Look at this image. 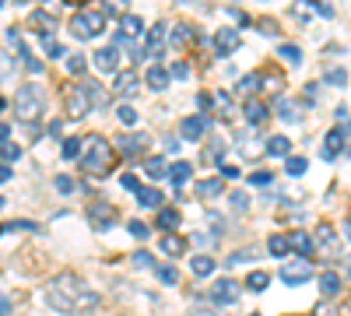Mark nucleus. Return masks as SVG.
<instances>
[{"label": "nucleus", "instance_id": "0eeeda50", "mask_svg": "<svg viewBox=\"0 0 351 316\" xmlns=\"http://www.w3.org/2000/svg\"><path fill=\"white\" fill-rule=\"evenodd\" d=\"M84 215H88V221H92L95 232H106V228H112L116 221H120V211H116L112 200H88Z\"/></svg>", "mask_w": 351, "mask_h": 316}, {"label": "nucleus", "instance_id": "a211bd4d", "mask_svg": "<svg viewBox=\"0 0 351 316\" xmlns=\"http://www.w3.org/2000/svg\"><path fill=\"white\" fill-rule=\"evenodd\" d=\"M285 239H288V250H295L302 260H313V256H309L313 246H309V236H306V232H299V228H295V232H288Z\"/></svg>", "mask_w": 351, "mask_h": 316}, {"label": "nucleus", "instance_id": "bf43d9fd", "mask_svg": "<svg viewBox=\"0 0 351 316\" xmlns=\"http://www.w3.org/2000/svg\"><path fill=\"white\" fill-rule=\"evenodd\" d=\"M8 109V99H0V112H4Z\"/></svg>", "mask_w": 351, "mask_h": 316}, {"label": "nucleus", "instance_id": "6e6d98bb", "mask_svg": "<svg viewBox=\"0 0 351 316\" xmlns=\"http://www.w3.org/2000/svg\"><path fill=\"white\" fill-rule=\"evenodd\" d=\"M327 81H334V84H344V71H334V74H327Z\"/></svg>", "mask_w": 351, "mask_h": 316}, {"label": "nucleus", "instance_id": "ddd939ff", "mask_svg": "<svg viewBox=\"0 0 351 316\" xmlns=\"http://www.w3.org/2000/svg\"><path fill=\"white\" fill-rule=\"evenodd\" d=\"M165 46H169V25H155L152 32H148V42H144L141 49L148 53V56H155V60H158V56L165 53Z\"/></svg>", "mask_w": 351, "mask_h": 316}, {"label": "nucleus", "instance_id": "09e8293b", "mask_svg": "<svg viewBox=\"0 0 351 316\" xmlns=\"http://www.w3.org/2000/svg\"><path fill=\"white\" fill-rule=\"evenodd\" d=\"M25 67H28V71H32V74H39V71H43V64L36 60V56H32V53H28V56H25Z\"/></svg>", "mask_w": 351, "mask_h": 316}, {"label": "nucleus", "instance_id": "412c9836", "mask_svg": "<svg viewBox=\"0 0 351 316\" xmlns=\"http://www.w3.org/2000/svg\"><path fill=\"white\" fill-rule=\"evenodd\" d=\"M319 289H324V299H334V295L344 292V281L334 271H327V274H319Z\"/></svg>", "mask_w": 351, "mask_h": 316}, {"label": "nucleus", "instance_id": "6e6552de", "mask_svg": "<svg viewBox=\"0 0 351 316\" xmlns=\"http://www.w3.org/2000/svg\"><path fill=\"white\" fill-rule=\"evenodd\" d=\"M112 151L116 155H123V158H141L144 151H148V145H152V141H148V134H120V137H116L112 141Z\"/></svg>", "mask_w": 351, "mask_h": 316}, {"label": "nucleus", "instance_id": "6ab92c4d", "mask_svg": "<svg viewBox=\"0 0 351 316\" xmlns=\"http://www.w3.org/2000/svg\"><path fill=\"white\" fill-rule=\"evenodd\" d=\"M204 130H208V117H186V120H183V127H180V134H183L186 141L204 137Z\"/></svg>", "mask_w": 351, "mask_h": 316}, {"label": "nucleus", "instance_id": "2f4dec72", "mask_svg": "<svg viewBox=\"0 0 351 316\" xmlns=\"http://www.w3.org/2000/svg\"><path fill=\"white\" fill-rule=\"evenodd\" d=\"M32 21H36V25L43 28V32H39L43 39H49V32L56 28V18H53V14H46V11H36V14H32Z\"/></svg>", "mask_w": 351, "mask_h": 316}, {"label": "nucleus", "instance_id": "2eb2a0df", "mask_svg": "<svg viewBox=\"0 0 351 316\" xmlns=\"http://www.w3.org/2000/svg\"><path fill=\"white\" fill-rule=\"evenodd\" d=\"M344 148H348V130H344V127H334V130L327 134V151H324V158L344 155Z\"/></svg>", "mask_w": 351, "mask_h": 316}, {"label": "nucleus", "instance_id": "052dcab7", "mask_svg": "<svg viewBox=\"0 0 351 316\" xmlns=\"http://www.w3.org/2000/svg\"><path fill=\"white\" fill-rule=\"evenodd\" d=\"M0 208H4V197H0Z\"/></svg>", "mask_w": 351, "mask_h": 316}, {"label": "nucleus", "instance_id": "f3484780", "mask_svg": "<svg viewBox=\"0 0 351 316\" xmlns=\"http://www.w3.org/2000/svg\"><path fill=\"white\" fill-rule=\"evenodd\" d=\"M215 46H218V53H221V56L236 53V49H239V32H236V28H225V32H218V36H215Z\"/></svg>", "mask_w": 351, "mask_h": 316}, {"label": "nucleus", "instance_id": "603ef678", "mask_svg": "<svg viewBox=\"0 0 351 316\" xmlns=\"http://www.w3.org/2000/svg\"><path fill=\"white\" fill-rule=\"evenodd\" d=\"M0 316H11V302H8V295H0Z\"/></svg>", "mask_w": 351, "mask_h": 316}, {"label": "nucleus", "instance_id": "4be33fe9", "mask_svg": "<svg viewBox=\"0 0 351 316\" xmlns=\"http://www.w3.org/2000/svg\"><path fill=\"white\" fill-rule=\"evenodd\" d=\"M144 84H148V88H155V92H162V88H169V71L165 67H148V74H144Z\"/></svg>", "mask_w": 351, "mask_h": 316}, {"label": "nucleus", "instance_id": "f03ea898", "mask_svg": "<svg viewBox=\"0 0 351 316\" xmlns=\"http://www.w3.org/2000/svg\"><path fill=\"white\" fill-rule=\"evenodd\" d=\"M77 158H81V169L88 172V176H95V180L109 176V172L116 169V151H112V145H109L102 134H88L81 141Z\"/></svg>", "mask_w": 351, "mask_h": 316}, {"label": "nucleus", "instance_id": "c85d7f7f", "mask_svg": "<svg viewBox=\"0 0 351 316\" xmlns=\"http://www.w3.org/2000/svg\"><path fill=\"white\" fill-rule=\"evenodd\" d=\"M8 232H39V225L36 221H4L0 225V236H8Z\"/></svg>", "mask_w": 351, "mask_h": 316}, {"label": "nucleus", "instance_id": "864d4df0", "mask_svg": "<svg viewBox=\"0 0 351 316\" xmlns=\"http://www.w3.org/2000/svg\"><path fill=\"white\" fill-rule=\"evenodd\" d=\"M49 134H53V137H60V134H64V123H60V120H53V123H49Z\"/></svg>", "mask_w": 351, "mask_h": 316}, {"label": "nucleus", "instance_id": "e433bc0d", "mask_svg": "<svg viewBox=\"0 0 351 316\" xmlns=\"http://www.w3.org/2000/svg\"><path fill=\"white\" fill-rule=\"evenodd\" d=\"M116 117H120V123H123V127H134V123H137V112H134V106H127V102H123L120 109H116Z\"/></svg>", "mask_w": 351, "mask_h": 316}, {"label": "nucleus", "instance_id": "37998d69", "mask_svg": "<svg viewBox=\"0 0 351 316\" xmlns=\"http://www.w3.org/2000/svg\"><path fill=\"white\" fill-rule=\"evenodd\" d=\"M77 151H81V141L77 137H67L64 141V158H77Z\"/></svg>", "mask_w": 351, "mask_h": 316}, {"label": "nucleus", "instance_id": "20e7f679", "mask_svg": "<svg viewBox=\"0 0 351 316\" xmlns=\"http://www.w3.org/2000/svg\"><path fill=\"white\" fill-rule=\"evenodd\" d=\"M43 109H46L43 84H25V88H18V95H14V117L21 123H36L43 117Z\"/></svg>", "mask_w": 351, "mask_h": 316}, {"label": "nucleus", "instance_id": "de8ad7c7", "mask_svg": "<svg viewBox=\"0 0 351 316\" xmlns=\"http://www.w3.org/2000/svg\"><path fill=\"white\" fill-rule=\"evenodd\" d=\"M172 77H190V64H172Z\"/></svg>", "mask_w": 351, "mask_h": 316}, {"label": "nucleus", "instance_id": "f704fd0d", "mask_svg": "<svg viewBox=\"0 0 351 316\" xmlns=\"http://www.w3.org/2000/svg\"><path fill=\"white\" fill-rule=\"evenodd\" d=\"M267 250H271V256H278V260H281V256H288L291 250H288V239L285 236H271L267 239Z\"/></svg>", "mask_w": 351, "mask_h": 316}, {"label": "nucleus", "instance_id": "58836bf2", "mask_svg": "<svg viewBox=\"0 0 351 316\" xmlns=\"http://www.w3.org/2000/svg\"><path fill=\"white\" fill-rule=\"evenodd\" d=\"M0 155H4V162H14V158H21V145H14V141H4V145H0Z\"/></svg>", "mask_w": 351, "mask_h": 316}, {"label": "nucleus", "instance_id": "9b49d317", "mask_svg": "<svg viewBox=\"0 0 351 316\" xmlns=\"http://www.w3.org/2000/svg\"><path fill=\"white\" fill-rule=\"evenodd\" d=\"M239 281H232V278H218L215 281V289H211V299L218 302V306H232V302H236L239 299Z\"/></svg>", "mask_w": 351, "mask_h": 316}, {"label": "nucleus", "instance_id": "4d7b16f0", "mask_svg": "<svg viewBox=\"0 0 351 316\" xmlns=\"http://www.w3.org/2000/svg\"><path fill=\"white\" fill-rule=\"evenodd\" d=\"M8 180H11V169H8L4 162H0V183H8Z\"/></svg>", "mask_w": 351, "mask_h": 316}, {"label": "nucleus", "instance_id": "393cba45", "mask_svg": "<svg viewBox=\"0 0 351 316\" xmlns=\"http://www.w3.org/2000/svg\"><path fill=\"white\" fill-rule=\"evenodd\" d=\"M158 225L169 228V232H176V228L183 225V215L176 211V208H162V211H158Z\"/></svg>", "mask_w": 351, "mask_h": 316}, {"label": "nucleus", "instance_id": "680f3d73", "mask_svg": "<svg viewBox=\"0 0 351 316\" xmlns=\"http://www.w3.org/2000/svg\"><path fill=\"white\" fill-rule=\"evenodd\" d=\"M253 316H260V313H253Z\"/></svg>", "mask_w": 351, "mask_h": 316}, {"label": "nucleus", "instance_id": "1a4fd4ad", "mask_svg": "<svg viewBox=\"0 0 351 316\" xmlns=\"http://www.w3.org/2000/svg\"><path fill=\"white\" fill-rule=\"evenodd\" d=\"M313 278V260H302V256H295V260L281 264V281L285 284H306Z\"/></svg>", "mask_w": 351, "mask_h": 316}, {"label": "nucleus", "instance_id": "f8f14e48", "mask_svg": "<svg viewBox=\"0 0 351 316\" xmlns=\"http://www.w3.org/2000/svg\"><path fill=\"white\" fill-rule=\"evenodd\" d=\"M92 60H95V67H99L102 74H120V49H116V46H102V49H95V53H92Z\"/></svg>", "mask_w": 351, "mask_h": 316}, {"label": "nucleus", "instance_id": "c756f323", "mask_svg": "<svg viewBox=\"0 0 351 316\" xmlns=\"http://www.w3.org/2000/svg\"><path fill=\"white\" fill-rule=\"evenodd\" d=\"M267 284H271V274H267V271H253V274L246 278V289H250V292H263Z\"/></svg>", "mask_w": 351, "mask_h": 316}, {"label": "nucleus", "instance_id": "f257e3e1", "mask_svg": "<svg viewBox=\"0 0 351 316\" xmlns=\"http://www.w3.org/2000/svg\"><path fill=\"white\" fill-rule=\"evenodd\" d=\"M46 302H49L56 313H67V316H92V313H99L102 295H99L84 278H77L74 271H64V274L49 278V284H46Z\"/></svg>", "mask_w": 351, "mask_h": 316}, {"label": "nucleus", "instance_id": "8fccbe9b", "mask_svg": "<svg viewBox=\"0 0 351 316\" xmlns=\"http://www.w3.org/2000/svg\"><path fill=\"white\" fill-rule=\"evenodd\" d=\"M120 183H123V190H134V193L141 190V183H137V176H123Z\"/></svg>", "mask_w": 351, "mask_h": 316}, {"label": "nucleus", "instance_id": "cd10ccee", "mask_svg": "<svg viewBox=\"0 0 351 316\" xmlns=\"http://www.w3.org/2000/svg\"><path fill=\"white\" fill-rule=\"evenodd\" d=\"M190 271H193V278H208V274H215V260L211 256H193Z\"/></svg>", "mask_w": 351, "mask_h": 316}, {"label": "nucleus", "instance_id": "a19ab883", "mask_svg": "<svg viewBox=\"0 0 351 316\" xmlns=\"http://www.w3.org/2000/svg\"><path fill=\"white\" fill-rule=\"evenodd\" d=\"M158 271V278L165 281V284H176V281H180V271H176L172 264H162V267H155Z\"/></svg>", "mask_w": 351, "mask_h": 316}, {"label": "nucleus", "instance_id": "bb28decb", "mask_svg": "<svg viewBox=\"0 0 351 316\" xmlns=\"http://www.w3.org/2000/svg\"><path fill=\"white\" fill-rule=\"evenodd\" d=\"M190 172H193L190 162H176V165H169V180H172L176 186H183V183L190 180Z\"/></svg>", "mask_w": 351, "mask_h": 316}, {"label": "nucleus", "instance_id": "4c0bfd02", "mask_svg": "<svg viewBox=\"0 0 351 316\" xmlns=\"http://www.w3.org/2000/svg\"><path fill=\"white\" fill-rule=\"evenodd\" d=\"M127 232H130L134 239H148V236H152V228H148V225H144V221H137V218H134V221L127 225Z\"/></svg>", "mask_w": 351, "mask_h": 316}, {"label": "nucleus", "instance_id": "9d476101", "mask_svg": "<svg viewBox=\"0 0 351 316\" xmlns=\"http://www.w3.org/2000/svg\"><path fill=\"white\" fill-rule=\"evenodd\" d=\"M137 92H141V77H137L134 71H120V74L112 77V95H116V99L127 102V99H134Z\"/></svg>", "mask_w": 351, "mask_h": 316}, {"label": "nucleus", "instance_id": "7ed1b4c3", "mask_svg": "<svg viewBox=\"0 0 351 316\" xmlns=\"http://www.w3.org/2000/svg\"><path fill=\"white\" fill-rule=\"evenodd\" d=\"M99 102H106L102 95V84L95 81H77L64 88V106H67V120H84Z\"/></svg>", "mask_w": 351, "mask_h": 316}, {"label": "nucleus", "instance_id": "a878e982", "mask_svg": "<svg viewBox=\"0 0 351 316\" xmlns=\"http://www.w3.org/2000/svg\"><path fill=\"white\" fill-rule=\"evenodd\" d=\"M246 120L256 127V123H263V120H267V106H263L260 99H250L246 102Z\"/></svg>", "mask_w": 351, "mask_h": 316}, {"label": "nucleus", "instance_id": "39448f33", "mask_svg": "<svg viewBox=\"0 0 351 316\" xmlns=\"http://www.w3.org/2000/svg\"><path fill=\"white\" fill-rule=\"evenodd\" d=\"M309 246H313V253L316 256H324V260H334V256H341L344 253V239L337 236V228L334 225H316V232L309 236Z\"/></svg>", "mask_w": 351, "mask_h": 316}, {"label": "nucleus", "instance_id": "72a5a7b5", "mask_svg": "<svg viewBox=\"0 0 351 316\" xmlns=\"http://www.w3.org/2000/svg\"><path fill=\"white\" fill-rule=\"evenodd\" d=\"M260 84H263V74H250V77L239 81V92H243V95H256Z\"/></svg>", "mask_w": 351, "mask_h": 316}, {"label": "nucleus", "instance_id": "13d9d810", "mask_svg": "<svg viewBox=\"0 0 351 316\" xmlns=\"http://www.w3.org/2000/svg\"><path fill=\"white\" fill-rule=\"evenodd\" d=\"M8 137H11V127H8V123H0V145H4Z\"/></svg>", "mask_w": 351, "mask_h": 316}, {"label": "nucleus", "instance_id": "a18cd8bd", "mask_svg": "<svg viewBox=\"0 0 351 316\" xmlns=\"http://www.w3.org/2000/svg\"><path fill=\"white\" fill-rule=\"evenodd\" d=\"M56 190H60V193H74V180L71 176H56Z\"/></svg>", "mask_w": 351, "mask_h": 316}, {"label": "nucleus", "instance_id": "dca6fc26", "mask_svg": "<svg viewBox=\"0 0 351 316\" xmlns=\"http://www.w3.org/2000/svg\"><path fill=\"white\" fill-rule=\"evenodd\" d=\"M158 246H162L165 256H183V253H186V239H183L180 232H165Z\"/></svg>", "mask_w": 351, "mask_h": 316}, {"label": "nucleus", "instance_id": "49530a36", "mask_svg": "<svg viewBox=\"0 0 351 316\" xmlns=\"http://www.w3.org/2000/svg\"><path fill=\"white\" fill-rule=\"evenodd\" d=\"M250 183H256V186H267V183H271V172H253Z\"/></svg>", "mask_w": 351, "mask_h": 316}, {"label": "nucleus", "instance_id": "423d86ee", "mask_svg": "<svg viewBox=\"0 0 351 316\" xmlns=\"http://www.w3.org/2000/svg\"><path fill=\"white\" fill-rule=\"evenodd\" d=\"M71 32H74L77 39H95V36H102V32H106V14H102L99 8L74 11V18H71Z\"/></svg>", "mask_w": 351, "mask_h": 316}, {"label": "nucleus", "instance_id": "c9c22d12", "mask_svg": "<svg viewBox=\"0 0 351 316\" xmlns=\"http://www.w3.org/2000/svg\"><path fill=\"white\" fill-rule=\"evenodd\" d=\"M285 169H288V176H302V172H306V158H299V155H288Z\"/></svg>", "mask_w": 351, "mask_h": 316}, {"label": "nucleus", "instance_id": "3c124183", "mask_svg": "<svg viewBox=\"0 0 351 316\" xmlns=\"http://www.w3.org/2000/svg\"><path fill=\"white\" fill-rule=\"evenodd\" d=\"M236 176H239L236 165H221V180H236Z\"/></svg>", "mask_w": 351, "mask_h": 316}, {"label": "nucleus", "instance_id": "b1692460", "mask_svg": "<svg viewBox=\"0 0 351 316\" xmlns=\"http://www.w3.org/2000/svg\"><path fill=\"white\" fill-rule=\"evenodd\" d=\"M225 193V180H200L197 183V197H221Z\"/></svg>", "mask_w": 351, "mask_h": 316}, {"label": "nucleus", "instance_id": "aec40b11", "mask_svg": "<svg viewBox=\"0 0 351 316\" xmlns=\"http://www.w3.org/2000/svg\"><path fill=\"white\" fill-rule=\"evenodd\" d=\"M144 176H148V180H165L169 176V162L162 155H152L148 162H144Z\"/></svg>", "mask_w": 351, "mask_h": 316}, {"label": "nucleus", "instance_id": "473e14b6", "mask_svg": "<svg viewBox=\"0 0 351 316\" xmlns=\"http://www.w3.org/2000/svg\"><path fill=\"white\" fill-rule=\"evenodd\" d=\"M288 151H291V141H288V137H281V134H278V137H271V141H267V155H274V158H278V155H288Z\"/></svg>", "mask_w": 351, "mask_h": 316}, {"label": "nucleus", "instance_id": "c03bdc74", "mask_svg": "<svg viewBox=\"0 0 351 316\" xmlns=\"http://www.w3.org/2000/svg\"><path fill=\"white\" fill-rule=\"evenodd\" d=\"M134 264H137V267H155L152 253H144V250H141V253H134Z\"/></svg>", "mask_w": 351, "mask_h": 316}, {"label": "nucleus", "instance_id": "5701e85b", "mask_svg": "<svg viewBox=\"0 0 351 316\" xmlns=\"http://www.w3.org/2000/svg\"><path fill=\"white\" fill-rule=\"evenodd\" d=\"M162 200H165V197H162V190H155V186H141V190H137V204H141V208H162Z\"/></svg>", "mask_w": 351, "mask_h": 316}, {"label": "nucleus", "instance_id": "ea45409f", "mask_svg": "<svg viewBox=\"0 0 351 316\" xmlns=\"http://www.w3.org/2000/svg\"><path fill=\"white\" fill-rule=\"evenodd\" d=\"M84 64H88L84 53H71V56H67V71H71V74H84Z\"/></svg>", "mask_w": 351, "mask_h": 316}, {"label": "nucleus", "instance_id": "79ce46f5", "mask_svg": "<svg viewBox=\"0 0 351 316\" xmlns=\"http://www.w3.org/2000/svg\"><path fill=\"white\" fill-rule=\"evenodd\" d=\"M281 56H285V60H291V64H299V60H302V49L291 46V42H285V46H281Z\"/></svg>", "mask_w": 351, "mask_h": 316}, {"label": "nucleus", "instance_id": "7c9ffc66", "mask_svg": "<svg viewBox=\"0 0 351 316\" xmlns=\"http://www.w3.org/2000/svg\"><path fill=\"white\" fill-rule=\"evenodd\" d=\"M193 39H197L193 28H190V25H180V28L169 36V46H186V42H193Z\"/></svg>", "mask_w": 351, "mask_h": 316}, {"label": "nucleus", "instance_id": "4468645a", "mask_svg": "<svg viewBox=\"0 0 351 316\" xmlns=\"http://www.w3.org/2000/svg\"><path fill=\"white\" fill-rule=\"evenodd\" d=\"M120 39H127V42H137L141 36H144V21L137 18V14H120V32H116Z\"/></svg>", "mask_w": 351, "mask_h": 316}, {"label": "nucleus", "instance_id": "5fc2aeb1", "mask_svg": "<svg viewBox=\"0 0 351 316\" xmlns=\"http://www.w3.org/2000/svg\"><path fill=\"white\" fill-rule=\"evenodd\" d=\"M316 11L324 14V18H334V8H330V4H316Z\"/></svg>", "mask_w": 351, "mask_h": 316}]
</instances>
